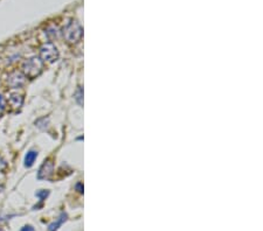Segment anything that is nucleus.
<instances>
[{"mask_svg": "<svg viewBox=\"0 0 263 231\" xmlns=\"http://www.w3.org/2000/svg\"><path fill=\"white\" fill-rule=\"evenodd\" d=\"M76 100H77L78 104H82V89L77 90V93H76Z\"/></svg>", "mask_w": 263, "mask_h": 231, "instance_id": "obj_11", "label": "nucleus"}, {"mask_svg": "<svg viewBox=\"0 0 263 231\" xmlns=\"http://www.w3.org/2000/svg\"><path fill=\"white\" fill-rule=\"evenodd\" d=\"M47 34H48V35H52V37L58 35V30H56V27H52V28H49V30H47Z\"/></svg>", "mask_w": 263, "mask_h": 231, "instance_id": "obj_10", "label": "nucleus"}, {"mask_svg": "<svg viewBox=\"0 0 263 231\" xmlns=\"http://www.w3.org/2000/svg\"><path fill=\"white\" fill-rule=\"evenodd\" d=\"M48 195V192H46V191H42V192H39L37 194L38 198H40L41 200H43V198H46V196Z\"/></svg>", "mask_w": 263, "mask_h": 231, "instance_id": "obj_12", "label": "nucleus"}, {"mask_svg": "<svg viewBox=\"0 0 263 231\" xmlns=\"http://www.w3.org/2000/svg\"><path fill=\"white\" fill-rule=\"evenodd\" d=\"M54 172V164L52 160L45 161V164L41 166L39 169V174H38V179H48Z\"/></svg>", "mask_w": 263, "mask_h": 231, "instance_id": "obj_5", "label": "nucleus"}, {"mask_svg": "<svg viewBox=\"0 0 263 231\" xmlns=\"http://www.w3.org/2000/svg\"><path fill=\"white\" fill-rule=\"evenodd\" d=\"M40 59L43 62L53 63L59 59V50L52 42H46L40 47Z\"/></svg>", "mask_w": 263, "mask_h": 231, "instance_id": "obj_3", "label": "nucleus"}, {"mask_svg": "<svg viewBox=\"0 0 263 231\" xmlns=\"http://www.w3.org/2000/svg\"><path fill=\"white\" fill-rule=\"evenodd\" d=\"M6 81H7V85L9 88H12V89H18V88H21L25 84L26 77H25L23 72L13 71L7 76V80Z\"/></svg>", "mask_w": 263, "mask_h": 231, "instance_id": "obj_4", "label": "nucleus"}, {"mask_svg": "<svg viewBox=\"0 0 263 231\" xmlns=\"http://www.w3.org/2000/svg\"><path fill=\"white\" fill-rule=\"evenodd\" d=\"M82 33H83V30H82V26L77 21H71L63 30V36H65L66 41L69 45L77 43L81 40Z\"/></svg>", "mask_w": 263, "mask_h": 231, "instance_id": "obj_2", "label": "nucleus"}, {"mask_svg": "<svg viewBox=\"0 0 263 231\" xmlns=\"http://www.w3.org/2000/svg\"><path fill=\"white\" fill-rule=\"evenodd\" d=\"M43 61L40 58L33 56V58L26 60L23 63V67H21V71L25 75L26 78H36L39 76L43 70Z\"/></svg>", "mask_w": 263, "mask_h": 231, "instance_id": "obj_1", "label": "nucleus"}, {"mask_svg": "<svg viewBox=\"0 0 263 231\" xmlns=\"http://www.w3.org/2000/svg\"><path fill=\"white\" fill-rule=\"evenodd\" d=\"M7 102L12 109L18 110V109H20L21 105H23L24 97H23V95H20L18 93H11V94H8Z\"/></svg>", "mask_w": 263, "mask_h": 231, "instance_id": "obj_6", "label": "nucleus"}, {"mask_svg": "<svg viewBox=\"0 0 263 231\" xmlns=\"http://www.w3.org/2000/svg\"><path fill=\"white\" fill-rule=\"evenodd\" d=\"M5 105H6V102H5V98L2 96L1 94H0V115H1L2 111H4L5 109Z\"/></svg>", "mask_w": 263, "mask_h": 231, "instance_id": "obj_9", "label": "nucleus"}, {"mask_svg": "<svg viewBox=\"0 0 263 231\" xmlns=\"http://www.w3.org/2000/svg\"><path fill=\"white\" fill-rule=\"evenodd\" d=\"M38 157V152L37 151H30L28 153L26 154V157H25V166L26 167H32L33 166L34 161H36Z\"/></svg>", "mask_w": 263, "mask_h": 231, "instance_id": "obj_7", "label": "nucleus"}, {"mask_svg": "<svg viewBox=\"0 0 263 231\" xmlns=\"http://www.w3.org/2000/svg\"><path fill=\"white\" fill-rule=\"evenodd\" d=\"M67 220V215H66L65 213H62L61 214V216L59 217V220L56 221V222H54L50 224V226L48 227V231H56L60 228V226H61V224L65 222V221Z\"/></svg>", "mask_w": 263, "mask_h": 231, "instance_id": "obj_8", "label": "nucleus"}, {"mask_svg": "<svg viewBox=\"0 0 263 231\" xmlns=\"http://www.w3.org/2000/svg\"><path fill=\"white\" fill-rule=\"evenodd\" d=\"M0 231H1V229H0Z\"/></svg>", "mask_w": 263, "mask_h": 231, "instance_id": "obj_14", "label": "nucleus"}, {"mask_svg": "<svg viewBox=\"0 0 263 231\" xmlns=\"http://www.w3.org/2000/svg\"><path fill=\"white\" fill-rule=\"evenodd\" d=\"M21 231H34V228L32 226H25Z\"/></svg>", "mask_w": 263, "mask_h": 231, "instance_id": "obj_13", "label": "nucleus"}]
</instances>
